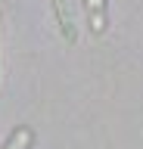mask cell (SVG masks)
Returning <instances> with one entry per match:
<instances>
[{"label": "cell", "instance_id": "obj_1", "mask_svg": "<svg viewBox=\"0 0 143 149\" xmlns=\"http://www.w3.org/2000/svg\"><path fill=\"white\" fill-rule=\"evenodd\" d=\"M53 3V13H56L59 31L66 37V44H75L78 40V22H75V0H50Z\"/></svg>", "mask_w": 143, "mask_h": 149}, {"label": "cell", "instance_id": "obj_2", "mask_svg": "<svg viewBox=\"0 0 143 149\" xmlns=\"http://www.w3.org/2000/svg\"><path fill=\"white\" fill-rule=\"evenodd\" d=\"M84 13H87V25L93 34L106 31V0H84Z\"/></svg>", "mask_w": 143, "mask_h": 149}, {"label": "cell", "instance_id": "obj_3", "mask_svg": "<svg viewBox=\"0 0 143 149\" xmlns=\"http://www.w3.org/2000/svg\"><path fill=\"white\" fill-rule=\"evenodd\" d=\"M34 146V130L31 127H16L10 134V140L3 143V149H31Z\"/></svg>", "mask_w": 143, "mask_h": 149}]
</instances>
